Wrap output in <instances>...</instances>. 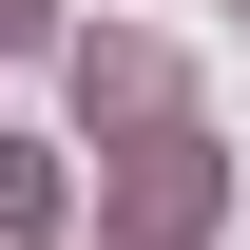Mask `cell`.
Instances as JSON below:
<instances>
[{
  "label": "cell",
  "mask_w": 250,
  "mask_h": 250,
  "mask_svg": "<svg viewBox=\"0 0 250 250\" xmlns=\"http://www.w3.org/2000/svg\"><path fill=\"white\" fill-rule=\"evenodd\" d=\"M212 192H231V173H212V135H173V116H154V135L116 154V250H192V231H212Z\"/></svg>",
  "instance_id": "6da1fadb"
},
{
  "label": "cell",
  "mask_w": 250,
  "mask_h": 250,
  "mask_svg": "<svg viewBox=\"0 0 250 250\" xmlns=\"http://www.w3.org/2000/svg\"><path fill=\"white\" fill-rule=\"evenodd\" d=\"M77 96H96V116H173V58H154V39H77Z\"/></svg>",
  "instance_id": "7a4b0ae2"
},
{
  "label": "cell",
  "mask_w": 250,
  "mask_h": 250,
  "mask_svg": "<svg viewBox=\"0 0 250 250\" xmlns=\"http://www.w3.org/2000/svg\"><path fill=\"white\" fill-rule=\"evenodd\" d=\"M58 212V154H20V135H0V231H39Z\"/></svg>",
  "instance_id": "3957f363"
},
{
  "label": "cell",
  "mask_w": 250,
  "mask_h": 250,
  "mask_svg": "<svg viewBox=\"0 0 250 250\" xmlns=\"http://www.w3.org/2000/svg\"><path fill=\"white\" fill-rule=\"evenodd\" d=\"M39 20H58V0H0V39H39Z\"/></svg>",
  "instance_id": "277c9868"
}]
</instances>
